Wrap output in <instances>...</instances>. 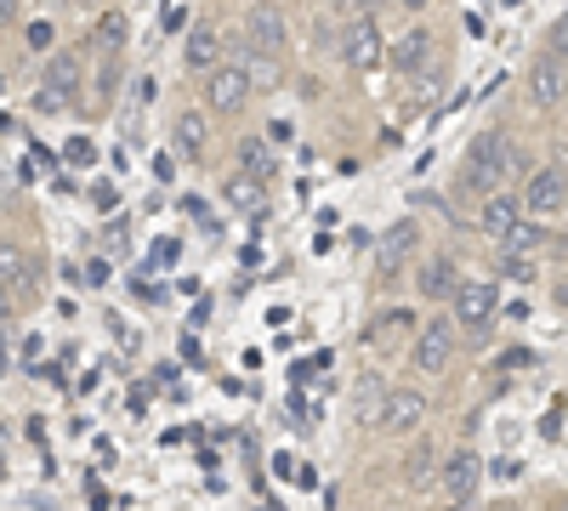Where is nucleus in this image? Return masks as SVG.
Segmentation results:
<instances>
[{"mask_svg":"<svg viewBox=\"0 0 568 511\" xmlns=\"http://www.w3.org/2000/svg\"><path fill=\"white\" fill-rule=\"evenodd\" d=\"M524 165H529L524 149H517L506 131H484V136H471V149H466V160H460V188L495 194L500 176H517Z\"/></svg>","mask_w":568,"mask_h":511,"instance_id":"nucleus-1","label":"nucleus"},{"mask_svg":"<svg viewBox=\"0 0 568 511\" xmlns=\"http://www.w3.org/2000/svg\"><path fill=\"white\" fill-rule=\"evenodd\" d=\"M495 313H500V285H489V278H460V290L449 296V318H455V330H466V336H489V324H495Z\"/></svg>","mask_w":568,"mask_h":511,"instance_id":"nucleus-2","label":"nucleus"},{"mask_svg":"<svg viewBox=\"0 0 568 511\" xmlns=\"http://www.w3.org/2000/svg\"><path fill=\"white\" fill-rule=\"evenodd\" d=\"M455 347H460V336H455V318H433V324H420V336H415V347H409V369L415 376H449V364H455Z\"/></svg>","mask_w":568,"mask_h":511,"instance_id":"nucleus-3","label":"nucleus"},{"mask_svg":"<svg viewBox=\"0 0 568 511\" xmlns=\"http://www.w3.org/2000/svg\"><path fill=\"white\" fill-rule=\"evenodd\" d=\"M342 63L353 74H369L387 63V40H382V23H375L369 12H353L347 29H342Z\"/></svg>","mask_w":568,"mask_h":511,"instance_id":"nucleus-4","label":"nucleus"},{"mask_svg":"<svg viewBox=\"0 0 568 511\" xmlns=\"http://www.w3.org/2000/svg\"><path fill=\"white\" fill-rule=\"evenodd\" d=\"M251 74H245V63L240 58H222L211 74H205V109L211 114H240V109H251Z\"/></svg>","mask_w":568,"mask_h":511,"instance_id":"nucleus-5","label":"nucleus"},{"mask_svg":"<svg viewBox=\"0 0 568 511\" xmlns=\"http://www.w3.org/2000/svg\"><path fill=\"white\" fill-rule=\"evenodd\" d=\"M524 91H529V109H535V114H557V109H562V98H568V58L540 52V58L529 63Z\"/></svg>","mask_w":568,"mask_h":511,"instance_id":"nucleus-6","label":"nucleus"},{"mask_svg":"<svg viewBox=\"0 0 568 511\" xmlns=\"http://www.w3.org/2000/svg\"><path fill=\"white\" fill-rule=\"evenodd\" d=\"M426 427V398L415 387H393L382 392V409H375V432H387V438H415Z\"/></svg>","mask_w":568,"mask_h":511,"instance_id":"nucleus-7","label":"nucleus"},{"mask_svg":"<svg viewBox=\"0 0 568 511\" xmlns=\"http://www.w3.org/2000/svg\"><path fill=\"white\" fill-rule=\"evenodd\" d=\"M568 205V176L557 171V165H540V171H529V182H524V216H557Z\"/></svg>","mask_w":568,"mask_h":511,"instance_id":"nucleus-8","label":"nucleus"},{"mask_svg":"<svg viewBox=\"0 0 568 511\" xmlns=\"http://www.w3.org/2000/svg\"><path fill=\"white\" fill-rule=\"evenodd\" d=\"M240 34H245L251 52H273V58H284V45H291V23H284L278 7H251Z\"/></svg>","mask_w":568,"mask_h":511,"instance_id":"nucleus-9","label":"nucleus"},{"mask_svg":"<svg viewBox=\"0 0 568 511\" xmlns=\"http://www.w3.org/2000/svg\"><path fill=\"white\" fill-rule=\"evenodd\" d=\"M205 149H211V120H205V109H182V114L171 120V154H176V160H205Z\"/></svg>","mask_w":568,"mask_h":511,"instance_id":"nucleus-10","label":"nucleus"},{"mask_svg":"<svg viewBox=\"0 0 568 511\" xmlns=\"http://www.w3.org/2000/svg\"><path fill=\"white\" fill-rule=\"evenodd\" d=\"M524 216V194H506V188H495V194H484V205H478V227L500 245L506 234H511V222Z\"/></svg>","mask_w":568,"mask_h":511,"instance_id":"nucleus-11","label":"nucleus"},{"mask_svg":"<svg viewBox=\"0 0 568 511\" xmlns=\"http://www.w3.org/2000/svg\"><path fill=\"white\" fill-rule=\"evenodd\" d=\"M415 290H420L426 302H449V296L460 290V267H455V256H433V262H420Z\"/></svg>","mask_w":568,"mask_h":511,"instance_id":"nucleus-12","label":"nucleus"},{"mask_svg":"<svg viewBox=\"0 0 568 511\" xmlns=\"http://www.w3.org/2000/svg\"><path fill=\"white\" fill-rule=\"evenodd\" d=\"M182 63L194 69V74H211V69L222 63V29H216V23H194V29H187Z\"/></svg>","mask_w":568,"mask_h":511,"instance_id":"nucleus-13","label":"nucleus"},{"mask_svg":"<svg viewBox=\"0 0 568 511\" xmlns=\"http://www.w3.org/2000/svg\"><path fill=\"white\" fill-rule=\"evenodd\" d=\"M387 63H393V74H404V80L420 74L426 63H433V29H420V23H415V29L393 45V52H387Z\"/></svg>","mask_w":568,"mask_h":511,"instance_id":"nucleus-14","label":"nucleus"},{"mask_svg":"<svg viewBox=\"0 0 568 511\" xmlns=\"http://www.w3.org/2000/svg\"><path fill=\"white\" fill-rule=\"evenodd\" d=\"M438 483H444V500H471L478 483H484V460L478 454H455L449 467L438 472Z\"/></svg>","mask_w":568,"mask_h":511,"instance_id":"nucleus-15","label":"nucleus"},{"mask_svg":"<svg viewBox=\"0 0 568 511\" xmlns=\"http://www.w3.org/2000/svg\"><path fill=\"white\" fill-rule=\"evenodd\" d=\"M415 245H420V222H415V216H398V222L387 227V239H382V278H393V267H398Z\"/></svg>","mask_w":568,"mask_h":511,"instance_id":"nucleus-16","label":"nucleus"},{"mask_svg":"<svg viewBox=\"0 0 568 511\" xmlns=\"http://www.w3.org/2000/svg\"><path fill=\"white\" fill-rule=\"evenodd\" d=\"M85 85V63L74 52H58L52 63H45V91H58V98H80Z\"/></svg>","mask_w":568,"mask_h":511,"instance_id":"nucleus-17","label":"nucleus"},{"mask_svg":"<svg viewBox=\"0 0 568 511\" xmlns=\"http://www.w3.org/2000/svg\"><path fill=\"white\" fill-rule=\"evenodd\" d=\"M262 194H267V182H262V176H251V171L227 176V188H222L227 211H262Z\"/></svg>","mask_w":568,"mask_h":511,"instance_id":"nucleus-18","label":"nucleus"},{"mask_svg":"<svg viewBox=\"0 0 568 511\" xmlns=\"http://www.w3.org/2000/svg\"><path fill=\"white\" fill-rule=\"evenodd\" d=\"M546 245V227H540V216H517L511 222V234L500 239V251H517V256H535Z\"/></svg>","mask_w":568,"mask_h":511,"instance_id":"nucleus-19","label":"nucleus"},{"mask_svg":"<svg viewBox=\"0 0 568 511\" xmlns=\"http://www.w3.org/2000/svg\"><path fill=\"white\" fill-rule=\"evenodd\" d=\"M23 273H29V256L18 239H0V290H18L23 285Z\"/></svg>","mask_w":568,"mask_h":511,"instance_id":"nucleus-20","label":"nucleus"},{"mask_svg":"<svg viewBox=\"0 0 568 511\" xmlns=\"http://www.w3.org/2000/svg\"><path fill=\"white\" fill-rule=\"evenodd\" d=\"M240 63H245V74H251V85H256V91L278 85V58H273V52H251V45H245Z\"/></svg>","mask_w":568,"mask_h":511,"instance_id":"nucleus-21","label":"nucleus"},{"mask_svg":"<svg viewBox=\"0 0 568 511\" xmlns=\"http://www.w3.org/2000/svg\"><path fill=\"white\" fill-rule=\"evenodd\" d=\"M91 40H98L103 52H120V45H125V18H120V7H103L98 29H91Z\"/></svg>","mask_w":568,"mask_h":511,"instance_id":"nucleus-22","label":"nucleus"},{"mask_svg":"<svg viewBox=\"0 0 568 511\" xmlns=\"http://www.w3.org/2000/svg\"><path fill=\"white\" fill-rule=\"evenodd\" d=\"M240 165H245L251 176H262V182H273V154H267L262 143H240Z\"/></svg>","mask_w":568,"mask_h":511,"instance_id":"nucleus-23","label":"nucleus"},{"mask_svg":"<svg viewBox=\"0 0 568 511\" xmlns=\"http://www.w3.org/2000/svg\"><path fill=\"white\" fill-rule=\"evenodd\" d=\"M500 273H506V278H524V285H529V278H535V262L517 256V251H506V256H500Z\"/></svg>","mask_w":568,"mask_h":511,"instance_id":"nucleus-24","label":"nucleus"},{"mask_svg":"<svg viewBox=\"0 0 568 511\" xmlns=\"http://www.w3.org/2000/svg\"><path fill=\"white\" fill-rule=\"evenodd\" d=\"M546 52H557V58H568V12L551 23V34H546Z\"/></svg>","mask_w":568,"mask_h":511,"instance_id":"nucleus-25","label":"nucleus"},{"mask_svg":"<svg viewBox=\"0 0 568 511\" xmlns=\"http://www.w3.org/2000/svg\"><path fill=\"white\" fill-rule=\"evenodd\" d=\"M29 45H34V52H45V45H52V23H29Z\"/></svg>","mask_w":568,"mask_h":511,"instance_id":"nucleus-26","label":"nucleus"},{"mask_svg":"<svg viewBox=\"0 0 568 511\" xmlns=\"http://www.w3.org/2000/svg\"><path fill=\"white\" fill-rule=\"evenodd\" d=\"M176 176V160L171 154H154V182H171Z\"/></svg>","mask_w":568,"mask_h":511,"instance_id":"nucleus-27","label":"nucleus"},{"mask_svg":"<svg viewBox=\"0 0 568 511\" xmlns=\"http://www.w3.org/2000/svg\"><path fill=\"white\" fill-rule=\"evenodd\" d=\"M329 7H336L342 18H353V12H369V0H329Z\"/></svg>","mask_w":568,"mask_h":511,"instance_id":"nucleus-28","label":"nucleus"},{"mask_svg":"<svg viewBox=\"0 0 568 511\" xmlns=\"http://www.w3.org/2000/svg\"><path fill=\"white\" fill-rule=\"evenodd\" d=\"M69 160L85 165V160H98V149H91V143H69Z\"/></svg>","mask_w":568,"mask_h":511,"instance_id":"nucleus-29","label":"nucleus"},{"mask_svg":"<svg viewBox=\"0 0 568 511\" xmlns=\"http://www.w3.org/2000/svg\"><path fill=\"white\" fill-rule=\"evenodd\" d=\"M91 205H98V211H114V205H120V194H114V188H98V194H91Z\"/></svg>","mask_w":568,"mask_h":511,"instance_id":"nucleus-30","label":"nucleus"},{"mask_svg":"<svg viewBox=\"0 0 568 511\" xmlns=\"http://www.w3.org/2000/svg\"><path fill=\"white\" fill-rule=\"evenodd\" d=\"M551 296H557V307H568V267L557 273V290H551Z\"/></svg>","mask_w":568,"mask_h":511,"instance_id":"nucleus-31","label":"nucleus"},{"mask_svg":"<svg viewBox=\"0 0 568 511\" xmlns=\"http://www.w3.org/2000/svg\"><path fill=\"white\" fill-rule=\"evenodd\" d=\"M18 7H23V0H0V23H12V18H18Z\"/></svg>","mask_w":568,"mask_h":511,"instance_id":"nucleus-32","label":"nucleus"},{"mask_svg":"<svg viewBox=\"0 0 568 511\" xmlns=\"http://www.w3.org/2000/svg\"><path fill=\"white\" fill-rule=\"evenodd\" d=\"M398 7H404V12H426V7H433V0H398Z\"/></svg>","mask_w":568,"mask_h":511,"instance_id":"nucleus-33","label":"nucleus"},{"mask_svg":"<svg viewBox=\"0 0 568 511\" xmlns=\"http://www.w3.org/2000/svg\"><path fill=\"white\" fill-rule=\"evenodd\" d=\"M449 511H471V500H449Z\"/></svg>","mask_w":568,"mask_h":511,"instance_id":"nucleus-34","label":"nucleus"},{"mask_svg":"<svg viewBox=\"0 0 568 511\" xmlns=\"http://www.w3.org/2000/svg\"><path fill=\"white\" fill-rule=\"evenodd\" d=\"M251 7H278V0H251Z\"/></svg>","mask_w":568,"mask_h":511,"instance_id":"nucleus-35","label":"nucleus"},{"mask_svg":"<svg viewBox=\"0 0 568 511\" xmlns=\"http://www.w3.org/2000/svg\"><path fill=\"white\" fill-rule=\"evenodd\" d=\"M103 7H114V0H103Z\"/></svg>","mask_w":568,"mask_h":511,"instance_id":"nucleus-36","label":"nucleus"},{"mask_svg":"<svg viewBox=\"0 0 568 511\" xmlns=\"http://www.w3.org/2000/svg\"><path fill=\"white\" fill-rule=\"evenodd\" d=\"M562 109H568V98H562Z\"/></svg>","mask_w":568,"mask_h":511,"instance_id":"nucleus-37","label":"nucleus"}]
</instances>
